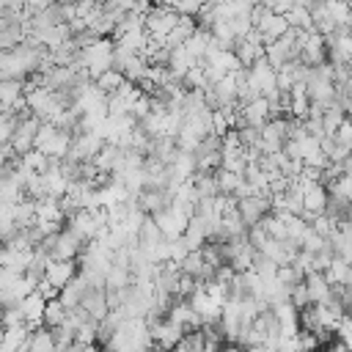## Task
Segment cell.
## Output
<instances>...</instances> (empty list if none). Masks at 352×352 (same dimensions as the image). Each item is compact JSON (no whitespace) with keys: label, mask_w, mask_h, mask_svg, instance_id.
Wrapping results in <instances>:
<instances>
[{"label":"cell","mask_w":352,"mask_h":352,"mask_svg":"<svg viewBox=\"0 0 352 352\" xmlns=\"http://www.w3.org/2000/svg\"><path fill=\"white\" fill-rule=\"evenodd\" d=\"M0 324H3V308H0Z\"/></svg>","instance_id":"8992f818"},{"label":"cell","mask_w":352,"mask_h":352,"mask_svg":"<svg viewBox=\"0 0 352 352\" xmlns=\"http://www.w3.org/2000/svg\"><path fill=\"white\" fill-rule=\"evenodd\" d=\"M28 349H36V352H41V349H55L52 327H47V324H36V327L30 330V336H28Z\"/></svg>","instance_id":"277c9868"},{"label":"cell","mask_w":352,"mask_h":352,"mask_svg":"<svg viewBox=\"0 0 352 352\" xmlns=\"http://www.w3.org/2000/svg\"><path fill=\"white\" fill-rule=\"evenodd\" d=\"M19 308H22V314H25V322L30 324V327H36V324H44V308H47V297L41 294V292H30V294H25L22 297V302H19Z\"/></svg>","instance_id":"7a4b0ae2"},{"label":"cell","mask_w":352,"mask_h":352,"mask_svg":"<svg viewBox=\"0 0 352 352\" xmlns=\"http://www.w3.org/2000/svg\"><path fill=\"white\" fill-rule=\"evenodd\" d=\"M74 275H77V264H74V258H50L47 272H44V278H47L50 283H55L58 289H63Z\"/></svg>","instance_id":"6da1fadb"},{"label":"cell","mask_w":352,"mask_h":352,"mask_svg":"<svg viewBox=\"0 0 352 352\" xmlns=\"http://www.w3.org/2000/svg\"><path fill=\"white\" fill-rule=\"evenodd\" d=\"M124 82H126V77H124V74H121L116 66H113V69H107V72H102V74L96 77V85H99V88H102L107 96H110V94H116V91H118Z\"/></svg>","instance_id":"5b68a950"},{"label":"cell","mask_w":352,"mask_h":352,"mask_svg":"<svg viewBox=\"0 0 352 352\" xmlns=\"http://www.w3.org/2000/svg\"><path fill=\"white\" fill-rule=\"evenodd\" d=\"M66 319H69V305L60 297H50L47 300V308H44V324L47 327H58Z\"/></svg>","instance_id":"3957f363"}]
</instances>
